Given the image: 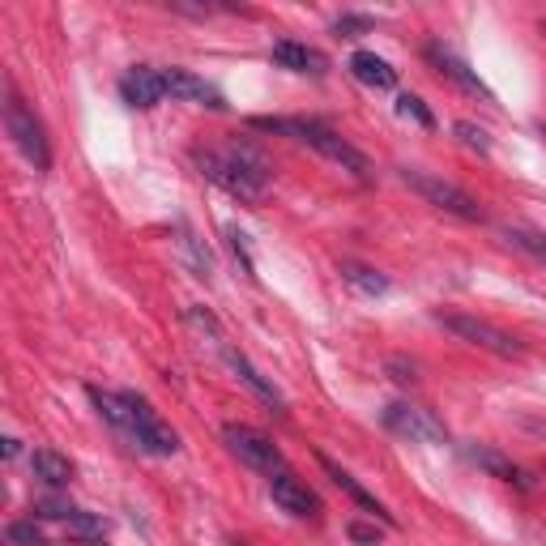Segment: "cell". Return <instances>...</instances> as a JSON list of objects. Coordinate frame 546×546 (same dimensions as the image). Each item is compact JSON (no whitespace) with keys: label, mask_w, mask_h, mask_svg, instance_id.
Wrapping results in <instances>:
<instances>
[{"label":"cell","mask_w":546,"mask_h":546,"mask_svg":"<svg viewBox=\"0 0 546 546\" xmlns=\"http://www.w3.org/2000/svg\"><path fill=\"white\" fill-rule=\"evenodd\" d=\"M197 167L205 180H214L218 188H227L239 201H261L265 188L273 180V171L265 163L261 150H252L248 141H231L227 150H197Z\"/></svg>","instance_id":"cell-1"},{"label":"cell","mask_w":546,"mask_h":546,"mask_svg":"<svg viewBox=\"0 0 546 546\" xmlns=\"http://www.w3.org/2000/svg\"><path fill=\"white\" fill-rule=\"evenodd\" d=\"M252 128H261V133H282V137H295L303 146H312L316 154H325L329 163H337L342 171H350L355 180H372V158L363 150H355L346 137H337L333 128L316 124V120H286V116H256L248 120Z\"/></svg>","instance_id":"cell-2"},{"label":"cell","mask_w":546,"mask_h":546,"mask_svg":"<svg viewBox=\"0 0 546 546\" xmlns=\"http://www.w3.org/2000/svg\"><path fill=\"white\" fill-rule=\"evenodd\" d=\"M401 180L419 192L427 205H436V210L453 214V218H461V222H483V205H478L465 188H457L453 180H440V175L419 171V167H401Z\"/></svg>","instance_id":"cell-3"},{"label":"cell","mask_w":546,"mask_h":546,"mask_svg":"<svg viewBox=\"0 0 546 546\" xmlns=\"http://www.w3.org/2000/svg\"><path fill=\"white\" fill-rule=\"evenodd\" d=\"M436 320L448 333H457L461 342H470L478 350H491V355H500V359H521L525 355V346L517 342V337L504 333L500 325H491V320H478V316H465V312H440Z\"/></svg>","instance_id":"cell-4"},{"label":"cell","mask_w":546,"mask_h":546,"mask_svg":"<svg viewBox=\"0 0 546 546\" xmlns=\"http://www.w3.org/2000/svg\"><path fill=\"white\" fill-rule=\"evenodd\" d=\"M5 124H9L13 146L30 158V167L35 171L52 167V146H47V137H43V124L35 120V111H30L13 90H9V103H5Z\"/></svg>","instance_id":"cell-5"},{"label":"cell","mask_w":546,"mask_h":546,"mask_svg":"<svg viewBox=\"0 0 546 546\" xmlns=\"http://www.w3.org/2000/svg\"><path fill=\"white\" fill-rule=\"evenodd\" d=\"M222 440H227L231 453L244 465H252V470H261V474H282L286 470L282 448L273 444L269 436H261L256 427H248V423H227V427H222Z\"/></svg>","instance_id":"cell-6"},{"label":"cell","mask_w":546,"mask_h":546,"mask_svg":"<svg viewBox=\"0 0 546 546\" xmlns=\"http://www.w3.org/2000/svg\"><path fill=\"white\" fill-rule=\"evenodd\" d=\"M124 401H128V410H133V440L146 448V453H154V457H171V453H180V436L158 419L154 414V406L146 397H137V393H124Z\"/></svg>","instance_id":"cell-7"},{"label":"cell","mask_w":546,"mask_h":546,"mask_svg":"<svg viewBox=\"0 0 546 546\" xmlns=\"http://www.w3.org/2000/svg\"><path fill=\"white\" fill-rule=\"evenodd\" d=\"M384 427H389L393 436H406V440H427V444L448 440V431L436 414L423 410V406H410V401H393V406L384 410Z\"/></svg>","instance_id":"cell-8"},{"label":"cell","mask_w":546,"mask_h":546,"mask_svg":"<svg viewBox=\"0 0 546 546\" xmlns=\"http://www.w3.org/2000/svg\"><path fill=\"white\" fill-rule=\"evenodd\" d=\"M269 495H273V504L282 512H291V517H320V495L303 483V478H295L291 470L269 478Z\"/></svg>","instance_id":"cell-9"},{"label":"cell","mask_w":546,"mask_h":546,"mask_svg":"<svg viewBox=\"0 0 546 546\" xmlns=\"http://www.w3.org/2000/svg\"><path fill=\"white\" fill-rule=\"evenodd\" d=\"M427 60L436 64V73L440 77H448L453 86H461L465 94H474V99H483V103H495V94H491V86L478 77L470 64H465L461 56H453L448 47H440V43H427Z\"/></svg>","instance_id":"cell-10"},{"label":"cell","mask_w":546,"mask_h":546,"mask_svg":"<svg viewBox=\"0 0 546 546\" xmlns=\"http://www.w3.org/2000/svg\"><path fill=\"white\" fill-rule=\"evenodd\" d=\"M163 90L171 94L175 103H197V107H214V111L227 107V103H222V94L205 82V77L188 73V69H163Z\"/></svg>","instance_id":"cell-11"},{"label":"cell","mask_w":546,"mask_h":546,"mask_svg":"<svg viewBox=\"0 0 546 546\" xmlns=\"http://www.w3.org/2000/svg\"><path fill=\"white\" fill-rule=\"evenodd\" d=\"M120 99L128 103V107H158L167 99V90H163V73L158 69H146V64H137V69H128L124 77H120Z\"/></svg>","instance_id":"cell-12"},{"label":"cell","mask_w":546,"mask_h":546,"mask_svg":"<svg viewBox=\"0 0 546 546\" xmlns=\"http://www.w3.org/2000/svg\"><path fill=\"white\" fill-rule=\"evenodd\" d=\"M273 60H278L282 69H291V73H312V77H325V73H329V60L320 56L316 47L295 43V39L273 43Z\"/></svg>","instance_id":"cell-13"},{"label":"cell","mask_w":546,"mask_h":546,"mask_svg":"<svg viewBox=\"0 0 546 546\" xmlns=\"http://www.w3.org/2000/svg\"><path fill=\"white\" fill-rule=\"evenodd\" d=\"M350 73H355L363 86H372V90H393L397 86V69L389 60H380L376 52H355V56H350Z\"/></svg>","instance_id":"cell-14"},{"label":"cell","mask_w":546,"mask_h":546,"mask_svg":"<svg viewBox=\"0 0 546 546\" xmlns=\"http://www.w3.org/2000/svg\"><path fill=\"white\" fill-rule=\"evenodd\" d=\"M320 465H325V474H329V478H333V483H337V487H342V491H346V495H350V500H355V504H359L363 512H372V517H380L384 525H393V517H389V512H384V504L376 500V495L359 487V478H350V474L342 470V465H333L329 457H320Z\"/></svg>","instance_id":"cell-15"},{"label":"cell","mask_w":546,"mask_h":546,"mask_svg":"<svg viewBox=\"0 0 546 546\" xmlns=\"http://www.w3.org/2000/svg\"><path fill=\"white\" fill-rule=\"evenodd\" d=\"M465 457H470L474 465H483V470L491 474V478H500V483H512V487H529V478L512 465L508 457H500L495 448H483V444H474V448H465Z\"/></svg>","instance_id":"cell-16"},{"label":"cell","mask_w":546,"mask_h":546,"mask_svg":"<svg viewBox=\"0 0 546 546\" xmlns=\"http://www.w3.org/2000/svg\"><path fill=\"white\" fill-rule=\"evenodd\" d=\"M227 359H231V367H235V372H239V380H244V384H248V389H252L256 397H261V401H265V406H273V410H278V414L286 410V397H282L278 389H273V384H269V380H265L261 372H256V367H252V363H248L244 355H239V350H227Z\"/></svg>","instance_id":"cell-17"},{"label":"cell","mask_w":546,"mask_h":546,"mask_svg":"<svg viewBox=\"0 0 546 546\" xmlns=\"http://www.w3.org/2000/svg\"><path fill=\"white\" fill-rule=\"evenodd\" d=\"M30 470H35V478H43L47 487H69L73 478V461L52 453V448H39L35 457H30Z\"/></svg>","instance_id":"cell-18"},{"label":"cell","mask_w":546,"mask_h":546,"mask_svg":"<svg viewBox=\"0 0 546 546\" xmlns=\"http://www.w3.org/2000/svg\"><path fill=\"white\" fill-rule=\"evenodd\" d=\"M342 278L350 286H359V291H367V295H384V291H389V278H384V273L367 269V265H355V261H342Z\"/></svg>","instance_id":"cell-19"},{"label":"cell","mask_w":546,"mask_h":546,"mask_svg":"<svg viewBox=\"0 0 546 546\" xmlns=\"http://www.w3.org/2000/svg\"><path fill=\"white\" fill-rule=\"evenodd\" d=\"M69 534H73L77 542L103 546V538H107V521H99V517H90V512H77V517L69 521Z\"/></svg>","instance_id":"cell-20"},{"label":"cell","mask_w":546,"mask_h":546,"mask_svg":"<svg viewBox=\"0 0 546 546\" xmlns=\"http://www.w3.org/2000/svg\"><path fill=\"white\" fill-rule=\"evenodd\" d=\"M372 18H367V13H342V18L333 22V35L337 39H363V35H372Z\"/></svg>","instance_id":"cell-21"},{"label":"cell","mask_w":546,"mask_h":546,"mask_svg":"<svg viewBox=\"0 0 546 546\" xmlns=\"http://www.w3.org/2000/svg\"><path fill=\"white\" fill-rule=\"evenodd\" d=\"M35 512H39V517H47V521H73L77 517V508L69 500H60V495H39Z\"/></svg>","instance_id":"cell-22"},{"label":"cell","mask_w":546,"mask_h":546,"mask_svg":"<svg viewBox=\"0 0 546 546\" xmlns=\"http://www.w3.org/2000/svg\"><path fill=\"white\" fill-rule=\"evenodd\" d=\"M397 116L423 124V128H436V116H431V111L423 107V99H414V94H401V99H397Z\"/></svg>","instance_id":"cell-23"},{"label":"cell","mask_w":546,"mask_h":546,"mask_svg":"<svg viewBox=\"0 0 546 546\" xmlns=\"http://www.w3.org/2000/svg\"><path fill=\"white\" fill-rule=\"evenodd\" d=\"M453 133L461 137V146H470V150H478V154H491V137H487L478 124H470V120H457V124H453Z\"/></svg>","instance_id":"cell-24"},{"label":"cell","mask_w":546,"mask_h":546,"mask_svg":"<svg viewBox=\"0 0 546 546\" xmlns=\"http://www.w3.org/2000/svg\"><path fill=\"white\" fill-rule=\"evenodd\" d=\"M5 538H9L13 546H43V529H39L35 521H13V525L5 529Z\"/></svg>","instance_id":"cell-25"},{"label":"cell","mask_w":546,"mask_h":546,"mask_svg":"<svg viewBox=\"0 0 546 546\" xmlns=\"http://www.w3.org/2000/svg\"><path fill=\"white\" fill-rule=\"evenodd\" d=\"M508 244H517L521 252H529V256H538V261H546V235H538V231H508Z\"/></svg>","instance_id":"cell-26"},{"label":"cell","mask_w":546,"mask_h":546,"mask_svg":"<svg viewBox=\"0 0 546 546\" xmlns=\"http://www.w3.org/2000/svg\"><path fill=\"white\" fill-rule=\"evenodd\" d=\"M227 235H231V248H235V256H239V261H244V273H248V278H256V269H252V256H248V244H244V231H239V227H231Z\"/></svg>","instance_id":"cell-27"},{"label":"cell","mask_w":546,"mask_h":546,"mask_svg":"<svg viewBox=\"0 0 546 546\" xmlns=\"http://www.w3.org/2000/svg\"><path fill=\"white\" fill-rule=\"evenodd\" d=\"M389 372H397L393 376L397 384H414V380H419V376H414V363H406V359H389Z\"/></svg>","instance_id":"cell-28"},{"label":"cell","mask_w":546,"mask_h":546,"mask_svg":"<svg viewBox=\"0 0 546 546\" xmlns=\"http://www.w3.org/2000/svg\"><path fill=\"white\" fill-rule=\"evenodd\" d=\"M350 538H355V542H376V529L372 525H350Z\"/></svg>","instance_id":"cell-29"}]
</instances>
